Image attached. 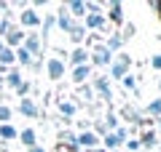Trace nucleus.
<instances>
[{
  "label": "nucleus",
  "mask_w": 161,
  "mask_h": 152,
  "mask_svg": "<svg viewBox=\"0 0 161 152\" xmlns=\"http://www.w3.org/2000/svg\"><path fill=\"white\" fill-rule=\"evenodd\" d=\"M132 64H134V59L129 56L126 51H121V53H115V56H113V62H110V67H108V72H105V75H108L110 80H121L124 75L132 72Z\"/></svg>",
  "instance_id": "nucleus-1"
},
{
  "label": "nucleus",
  "mask_w": 161,
  "mask_h": 152,
  "mask_svg": "<svg viewBox=\"0 0 161 152\" xmlns=\"http://www.w3.org/2000/svg\"><path fill=\"white\" fill-rule=\"evenodd\" d=\"M113 56H115V53H110L102 43H97V45H92V48H89V67H92V69H94V67L108 69L110 62H113Z\"/></svg>",
  "instance_id": "nucleus-2"
},
{
  "label": "nucleus",
  "mask_w": 161,
  "mask_h": 152,
  "mask_svg": "<svg viewBox=\"0 0 161 152\" xmlns=\"http://www.w3.org/2000/svg\"><path fill=\"white\" fill-rule=\"evenodd\" d=\"M43 69H46L48 80L59 83V80L64 78V69H67V64H64V59H62V56H46V62H43Z\"/></svg>",
  "instance_id": "nucleus-3"
},
{
  "label": "nucleus",
  "mask_w": 161,
  "mask_h": 152,
  "mask_svg": "<svg viewBox=\"0 0 161 152\" xmlns=\"http://www.w3.org/2000/svg\"><path fill=\"white\" fill-rule=\"evenodd\" d=\"M14 24H16L19 29H32V32H35V29H40V13L32 11V8L27 6V8L19 11V16H16V22H14Z\"/></svg>",
  "instance_id": "nucleus-4"
},
{
  "label": "nucleus",
  "mask_w": 161,
  "mask_h": 152,
  "mask_svg": "<svg viewBox=\"0 0 161 152\" xmlns=\"http://www.w3.org/2000/svg\"><path fill=\"white\" fill-rule=\"evenodd\" d=\"M89 85H92V91L102 101H113V88H110V78H108V75H94Z\"/></svg>",
  "instance_id": "nucleus-5"
},
{
  "label": "nucleus",
  "mask_w": 161,
  "mask_h": 152,
  "mask_svg": "<svg viewBox=\"0 0 161 152\" xmlns=\"http://www.w3.org/2000/svg\"><path fill=\"white\" fill-rule=\"evenodd\" d=\"M22 48L27 51L30 56H43V51H46V43H43V38H40L38 32H24V43H22Z\"/></svg>",
  "instance_id": "nucleus-6"
},
{
  "label": "nucleus",
  "mask_w": 161,
  "mask_h": 152,
  "mask_svg": "<svg viewBox=\"0 0 161 152\" xmlns=\"http://www.w3.org/2000/svg\"><path fill=\"white\" fill-rule=\"evenodd\" d=\"M115 115H118V120H121V123H132L134 128H140V120L145 118V115H142V109H137L134 104H124V107H121Z\"/></svg>",
  "instance_id": "nucleus-7"
},
{
  "label": "nucleus",
  "mask_w": 161,
  "mask_h": 152,
  "mask_svg": "<svg viewBox=\"0 0 161 152\" xmlns=\"http://www.w3.org/2000/svg\"><path fill=\"white\" fill-rule=\"evenodd\" d=\"M105 22L113 24V27H121V24L126 22V19H124V3H118V0L108 3V13H105Z\"/></svg>",
  "instance_id": "nucleus-8"
},
{
  "label": "nucleus",
  "mask_w": 161,
  "mask_h": 152,
  "mask_svg": "<svg viewBox=\"0 0 161 152\" xmlns=\"http://www.w3.org/2000/svg\"><path fill=\"white\" fill-rule=\"evenodd\" d=\"M16 112L22 115V118H30V120L40 118V107L35 104V99H32V96H24V99H19V107H16Z\"/></svg>",
  "instance_id": "nucleus-9"
},
{
  "label": "nucleus",
  "mask_w": 161,
  "mask_h": 152,
  "mask_svg": "<svg viewBox=\"0 0 161 152\" xmlns=\"http://www.w3.org/2000/svg\"><path fill=\"white\" fill-rule=\"evenodd\" d=\"M67 64L70 69H75V67H83V64H89V51L83 48V45H78V48H73L70 51V56H67Z\"/></svg>",
  "instance_id": "nucleus-10"
},
{
  "label": "nucleus",
  "mask_w": 161,
  "mask_h": 152,
  "mask_svg": "<svg viewBox=\"0 0 161 152\" xmlns=\"http://www.w3.org/2000/svg\"><path fill=\"white\" fill-rule=\"evenodd\" d=\"M22 43H24V29H19L16 24H14V27L8 29V35L3 38V45L11 48V51H16V48H22Z\"/></svg>",
  "instance_id": "nucleus-11"
},
{
  "label": "nucleus",
  "mask_w": 161,
  "mask_h": 152,
  "mask_svg": "<svg viewBox=\"0 0 161 152\" xmlns=\"http://www.w3.org/2000/svg\"><path fill=\"white\" fill-rule=\"evenodd\" d=\"M137 141H140V149H142V152H150V149L158 147V134H156L153 128H145L142 134L137 136Z\"/></svg>",
  "instance_id": "nucleus-12"
},
{
  "label": "nucleus",
  "mask_w": 161,
  "mask_h": 152,
  "mask_svg": "<svg viewBox=\"0 0 161 152\" xmlns=\"http://www.w3.org/2000/svg\"><path fill=\"white\" fill-rule=\"evenodd\" d=\"M97 147H99V136L94 131H80L78 134V149L89 152V149H97Z\"/></svg>",
  "instance_id": "nucleus-13"
},
{
  "label": "nucleus",
  "mask_w": 161,
  "mask_h": 152,
  "mask_svg": "<svg viewBox=\"0 0 161 152\" xmlns=\"http://www.w3.org/2000/svg\"><path fill=\"white\" fill-rule=\"evenodd\" d=\"M54 16H57V29H62L64 35H67L70 29L75 27V19L70 16V13H67V8H64V6H59V8H57V13H54Z\"/></svg>",
  "instance_id": "nucleus-14"
},
{
  "label": "nucleus",
  "mask_w": 161,
  "mask_h": 152,
  "mask_svg": "<svg viewBox=\"0 0 161 152\" xmlns=\"http://www.w3.org/2000/svg\"><path fill=\"white\" fill-rule=\"evenodd\" d=\"M57 109H59V115H62V120H73L75 115H78V107H75V101L73 99H59L57 101Z\"/></svg>",
  "instance_id": "nucleus-15"
},
{
  "label": "nucleus",
  "mask_w": 161,
  "mask_h": 152,
  "mask_svg": "<svg viewBox=\"0 0 161 152\" xmlns=\"http://www.w3.org/2000/svg\"><path fill=\"white\" fill-rule=\"evenodd\" d=\"M70 80L75 83V88H78V85H83L86 80H92V67H89V64H83V67L70 69Z\"/></svg>",
  "instance_id": "nucleus-16"
},
{
  "label": "nucleus",
  "mask_w": 161,
  "mask_h": 152,
  "mask_svg": "<svg viewBox=\"0 0 161 152\" xmlns=\"http://www.w3.org/2000/svg\"><path fill=\"white\" fill-rule=\"evenodd\" d=\"M64 8H67V13L75 22H80V19L86 16V3L83 0H70V3H64Z\"/></svg>",
  "instance_id": "nucleus-17"
},
{
  "label": "nucleus",
  "mask_w": 161,
  "mask_h": 152,
  "mask_svg": "<svg viewBox=\"0 0 161 152\" xmlns=\"http://www.w3.org/2000/svg\"><path fill=\"white\" fill-rule=\"evenodd\" d=\"M3 83H6V88L16 91L19 85L24 83V78H22V69H19V67H11V69H8V75L3 78Z\"/></svg>",
  "instance_id": "nucleus-18"
},
{
  "label": "nucleus",
  "mask_w": 161,
  "mask_h": 152,
  "mask_svg": "<svg viewBox=\"0 0 161 152\" xmlns=\"http://www.w3.org/2000/svg\"><path fill=\"white\" fill-rule=\"evenodd\" d=\"M102 45L110 51V53H121V51H124V40H121V35H118V32H110L108 38L102 40Z\"/></svg>",
  "instance_id": "nucleus-19"
},
{
  "label": "nucleus",
  "mask_w": 161,
  "mask_h": 152,
  "mask_svg": "<svg viewBox=\"0 0 161 152\" xmlns=\"http://www.w3.org/2000/svg\"><path fill=\"white\" fill-rule=\"evenodd\" d=\"M142 115H145V118H150L153 123H158V120H161V96H158V99H153V101H148V104H145Z\"/></svg>",
  "instance_id": "nucleus-20"
},
{
  "label": "nucleus",
  "mask_w": 161,
  "mask_h": 152,
  "mask_svg": "<svg viewBox=\"0 0 161 152\" xmlns=\"http://www.w3.org/2000/svg\"><path fill=\"white\" fill-rule=\"evenodd\" d=\"M16 139L22 141V147H24V149H30V147H35V144H38V131H35V128H22Z\"/></svg>",
  "instance_id": "nucleus-21"
},
{
  "label": "nucleus",
  "mask_w": 161,
  "mask_h": 152,
  "mask_svg": "<svg viewBox=\"0 0 161 152\" xmlns=\"http://www.w3.org/2000/svg\"><path fill=\"white\" fill-rule=\"evenodd\" d=\"M86 29H83V24H80V22H75V27L73 29H70V32H67V38H70V43H73L75 45V48H78V45H83V40H86Z\"/></svg>",
  "instance_id": "nucleus-22"
},
{
  "label": "nucleus",
  "mask_w": 161,
  "mask_h": 152,
  "mask_svg": "<svg viewBox=\"0 0 161 152\" xmlns=\"http://www.w3.org/2000/svg\"><path fill=\"white\" fill-rule=\"evenodd\" d=\"M121 85H124V91H126V94H132V96H140V85H137V75H124V78L118 80Z\"/></svg>",
  "instance_id": "nucleus-23"
},
{
  "label": "nucleus",
  "mask_w": 161,
  "mask_h": 152,
  "mask_svg": "<svg viewBox=\"0 0 161 152\" xmlns=\"http://www.w3.org/2000/svg\"><path fill=\"white\" fill-rule=\"evenodd\" d=\"M19 131L14 123H6V125H0V144H8V141H16Z\"/></svg>",
  "instance_id": "nucleus-24"
},
{
  "label": "nucleus",
  "mask_w": 161,
  "mask_h": 152,
  "mask_svg": "<svg viewBox=\"0 0 161 152\" xmlns=\"http://www.w3.org/2000/svg\"><path fill=\"white\" fill-rule=\"evenodd\" d=\"M0 67H16V53H14L11 48H6V45H3V48H0Z\"/></svg>",
  "instance_id": "nucleus-25"
},
{
  "label": "nucleus",
  "mask_w": 161,
  "mask_h": 152,
  "mask_svg": "<svg viewBox=\"0 0 161 152\" xmlns=\"http://www.w3.org/2000/svg\"><path fill=\"white\" fill-rule=\"evenodd\" d=\"M102 125H105V131H108V134H113V131L121 125V120H118V115H115L113 109H108V112H105V118H102Z\"/></svg>",
  "instance_id": "nucleus-26"
},
{
  "label": "nucleus",
  "mask_w": 161,
  "mask_h": 152,
  "mask_svg": "<svg viewBox=\"0 0 161 152\" xmlns=\"http://www.w3.org/2000/svg\"><path fill=\"white\" fill-rule=\"evenodd\" d=\"M14 53H16V64H19L22 69H30V67H32V56H30L24 48H16Z\"/></svg>",
  "instance_id": "nucleus-27"
},
{
  "label": "nucleus",
  "mask_w": 161,
  "mask_h": 152,
  "mask_svg": "<svg viewBox=\"0 0 161 152\" xmlns=\"http://www.w3.org/2000/svg\"><path fill=\"white\" fill-rule=\"evenodd\" d=\"M134 32H137V27H134L132 22H124V24H121V32H118V35H121V40H124V45L134 38Z\"/></svg>",
  "instance_id": "nucleus-28"
},
{
  "label": "nucleus",
  "mask_w": 161,
  "mask_h": 152,
  "mask_svg": "<svg viewBox=\"0 0 161 152\" xmlns=\"http://www.w3.org/2000/svg\"><path fill=\"white\" fill-rule=\"evenodd\" d=\"M11 118H14V109L8 107V104H3V101H0V125L11 123Z\"/></svg>",
  "instance_id": "nucleus-29"
},
{
  "label": "nucleus",
  "mask_w": 161,
  "mask_h": 152,
  "mask_svg": "<svg viewBox=\"0 0 161 152\" xmlns=\"http://www.w3.org/2000/svg\"><path fill=\"white\" fill-rule=\"evenodd\" d=\"M11 27H14V19L11 16H0V40L8 35V29H11Z\"/></svg>",
  "instance_id": "nucleus-30"
},
{
  "label": "nucleus",
  "mask_w": 161,
  "mask_h": 152,
  "mask_svg": "<svg viewBox=\"0 0 161 152\" xmlns=\"http://www.w3.org/2000/svg\"><path fill=\"white\" fill-rule=\"evenodd\" d=\"M113 136L118 139V144L124 147V144H126V139H129V128H126V125H118V128L113 131Z\"/></svg>",
  "instance_id": "nucleus-31"
},
{
  "label": "nucleus",
  "mask_w": 161,
  "mask_h": 152,
  "mask_svg": "<svg viewBox=\"0 0 161 152\" xmlns=\"http://www.w3.org/2000/svg\"><path fill=\"white\" fill-rule=\"evenodd\" d=\"M30 94H32V80L24 78V83L16 88V96H19V99H24V96H30Z\"/></svg>",
  "instance_id": "nucleus-32"
},
{
  "label": "nucleus",
  "mask_w": 161,
  "mask_h": 152,
  "mask_svg": "<svg viewBox=\"0 0 161 152\" xmlns=\"http://www.w3.org/2000/svg\"><path fill=\"white\" fill-rule=\"evenodd\" d=\"M124 149H126V152H142V149H140L137 136H129V139H126V144H124Z\"/></svg>",
  "instance_id": "nucleus-33"
},
{
  "label": "nucleus",
  "mask_w": 161,
  "mask_h": 152,
  "mask_svg": "<svg viewBox=\"0 0 161 152\" xmlns=\"http://www.w3.org/2000/svg\"><path fill=\"white\" fill-rule=\"evenodd\" d=\"M150 69H158L161 72V53H153L150 56Z\"/></svg>",
  "instance_id": "nucleus-34"
},
{
  "label": "nucleus",
  "mask_w": 161,
  "mask_h": 152,
  "mask_svg": "<svg viewBox=\"0 0 161 152\" xmlns=\"http://www.w3.org/2000/svg\"><path fill=\"white\" fill-rule=\"evenodd\" d=\"M27 152H48V149H46V147H43V144H35V147H30Z\"/></svg>",
  "instance_id": "nucleus-35"
},
{
  "label": "nucleus",
  "mask_w": 161,
  "mask_h": 152,
  "mask_svg": "<svg viewBox=\"0 0 161 152\" xmlns=\"http://www.w3.org/2000/svg\"><path fill=\"white\" fill-rule=\"evenodd\" d=\"M3 88H6V83H3V78H0V94H3Z\"/></svg>",
  "instance_id": "nucleus-36"
},
{
  "label": "nucleus",
  "mask_w": 161,
  "mask_h": 152,
  "mask_svg": "<svg viewBox=\"0 0 161 152\" xmlns=\"http://www.w3.org/2000/svg\"><path fill=\"white\" fill-rule=\"evenodd\" d=\"M156 128H158V134H161V120H158V123H156Z\"/></svg>",
  "instance_id": "nucleus-37"
},
{
  "label": "nucleus",
  "mask_w": 161,
  "mask_h": 152,
  "mask_svg": "<svg viewBox=\"0 0 161 152\" xmlns=\"http://www.w3.org/2000/svg\"><path fill=\"white\" fill-rule=\"evenodd\" d=\"M158 91H161V83H158Z\"/></svg>",
  "instance_id": "nucleus-38"
},
{
  "label": "nucleus",
  "mask_w": 161,
  "mask_h": 152,
  "mask_svg": "<svg viewBox=\"0 0 161 152\" xmlns=\"http://www.w3.org/2000/svg\"><path fill=\"white\" fill-rule=\"evenodd\" d=\"M3 152H6V149H3Z\"/></svg>",
  "instance_id": "nucleus-39"
}]
</instances>
